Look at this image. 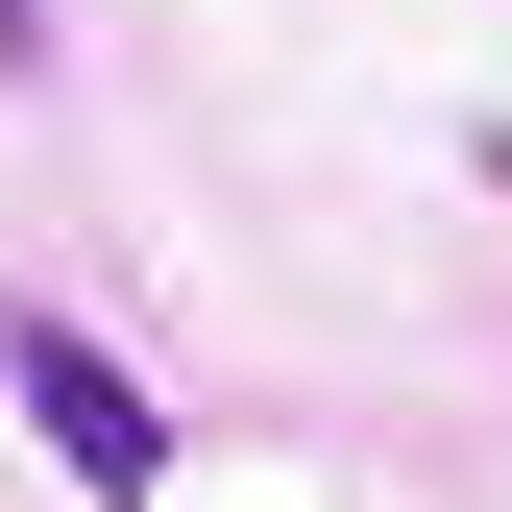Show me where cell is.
I'll return each instance as SVG.
<instances>
[{"mask_svg":"<svg viewBox=\"0 0 512 512\" xmlns=\"http://www.w3.org/2000/svg\"><path fill=\"white\" fill-rule=\"evenodd\" d=\"M0 366H25V439H49L98 512H147V488H171V415H147V366H122L98 317H0Z\"/></svg>","mask_w":512,"mask_h":512,"instance_id":"1","label":"cell"},{"mask_svg":"<svg viewBox=\"0 0 512 512\" xmlns=\"http://www.w3.org/2000/svg\"><path fill=\"white\" fill-rule=\"evenodd\" d=\"M25 49H49V0H0V74H25Z\"/></svg>","mask_w":512,"mask_h":512,"instance_id":"2","label":"cell"}]
</instances>
